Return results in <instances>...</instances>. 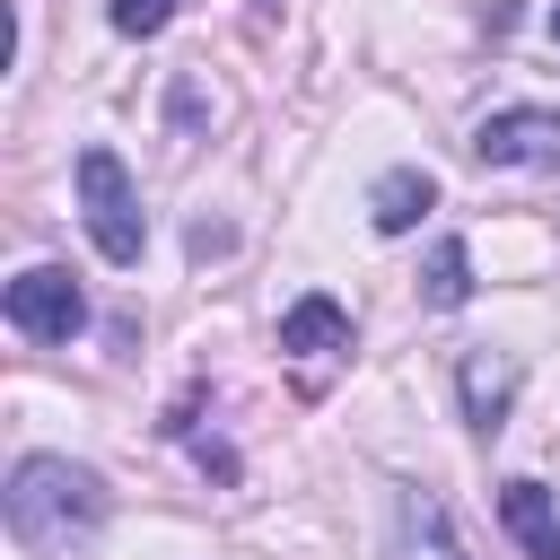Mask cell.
<instances>
[{
  "instance_id": "obj_2",
  "label": "cell",
  "mask_w": 560,
  "mask_h": 560,
  "mask_svg": "<svg viewBox=\"0 0 560 560\" xmlns=\"http://www.w3.org/2000/svg\"><path fill=\"white\" fill-rule=\"evenodd\" d=\"M79 219H88V236H96L105 262H122V271L140 262L149 219H140V192H131V175H122L114 149H79Z\"/></svg>"
},
{
  "instance_id": "obj_7",
  "label": "cell",
  "mask_w": 560,
  "mask_h": 560,
  "mask_svg": "<svg viewBox=\"0 0 560 560\" xmlns=\"http://www.w3.org/2000/svg\"><path fill=\"white\" fill-rule=\"evenodd\" d=\"M429 210H438V175H420V166H394V175L368 184V219H376V236H411Z\"/></svg>"
},
{
  "instance_id": "obj_4",
  "label": "cell",
  "mask_w": 560,
  "mask_h": 560,
  "mask_svg": "<svg viewBox=\"0 0 560 560\" xmlns=\"http://www.w3.org/2000/svg\"><path fill=\"white\" fill-rule=\"evenodd\" d=\"M481 166H560V114L551 105H508L472 131Z\"/></svg>"
},
{
  "instance_id": "obj_1",
  "label": "cell",
  "mask_w": 560,
  "mask_h": 560,
  "mask_svg": "<svg viewBox=\"0 0 560 560\" xmlns=\"http://www.w3.org/2000/svg\"><path fill=\"white\" fill-rule=\"evenodd\" d=\"M0 508H9V534H18L35 560H70V551H88L96 525H105V481H96L88 464H70V455H18Z\"/></svg>"
},
{
  "instance_id": "obj_10",
  "label": "cell",
  "mask_w": 560,
  "mask_h": 560,
  "mask_svg": "<svg viewBox=\"0 0 560 560\" xmlns=\"http://www.w3.org/2000/svg\"><path fill=\"white\" fill-rule=\"evenodd\" d=\"M394 560H455V542H446V516H438V499H402V534H394Z\"/></svg>"
},
{
  "instance_id": "obj_12",
  "label": "cell",
  "mask_w": 560,
  "mask_h": 560,
  "mask_svg": "<svg viewBox=\"0 0 560 560\" xmlns=\"http://www.w3.org/2000/svg\"><path fill=\"white\" fill-rule=\"evenodd\" d=\"M551 44H560V9H551Z\"/></svg>"
},
{
  "instance_id": "obj_8",
  "label": "cell",
  "mask_w": 560,
  "mask_h": 560,
  "mask_svg": "<svg viewBox=\"0 0 560 560\" xmlns=\"http://www.w3.org/2000/svg\"><path fill=\"white\" fill-rule=\"evenodd\" d=\"M280 350H298V359H332V350H350V315H341L332 298H298V306L280 315Z\"/></svg>"
},
{
  "instance_id": "obj_3",
  "label": "cell",
  "mask_w": 560,
  "mask_h": 560,
  "mask_svg": "<svg viewBox=\"0 0 560 560\" xmlns=\"http://www.w3.org/2000/svg\"><path fill=\"white\" fill-rule=\"evenodd\" d=\"M0 315H9L26 341H70V332L88 324V298H79V280H70L61 262H35V271H18V280L0 289Z\"/></svg>"
},
{
  "instance_id": "obj_9",
  "label": "cell",
  "mask_w": 560,
  "mask_h": 560,
  "mask_svg": "<svg viewBox=\"0 0 560 560\" xmlns=\"http://www.w3.org/2000/svg\"><path fill=\"white\" fill-rule=\"evenodd\" d=\"M420 298H429V306H464V298H472V254H464V236H438V245H429Z\"/></svg>"
},
{
  "instance_id": "obj_6",
  "label": "cell",
  "mask_w": 560,
  "mask_h": 560,
  "mask_svg": "<svg viewBox=\"0 0 560 560\" xmlns=\"http://www.w3.org/2000/svg\"><path fill=\"white\" fill-rule=\"evenodd\" d=\"M499 525L516 534L525 560H560V499H551L542 481H508V490H499Z\"/></svg>"
},
{
  "instance_id": "obj_5",
  "label": "cell",
  "mask_w": 560,
  "mask_h": 560,
  "mask_svg": "<svg viewBox=\"0 0 560 560\" xmlns=\"http://www.w3.org/2000/svg\"><path fill=\"white\" fill-rule=\"evenodd\" d=\"M516 385H525V368H516V350H464V368H455V394H464V420L490 438L499 420H508V402H516Z\"/></svg>"
},
{
  "instance_id": "obj_11",
  "label": "cell",
  "mask_w": 560,
  "mask_h": 560,
  "mask_svg": "<svg viewBox=\"0 0 560 560\" xmlns=\"http://www.w3.org/2000/svg\"><path fill=\"white\" fill-rule=\"evenodd\" d=\"M175 18V0H114V35H158Z\"/></svg>"
}]
</instances>
